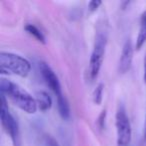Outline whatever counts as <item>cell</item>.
<instances>
[{"label":"cell","mask_w":146,"mask_h":146,"mask_svg":"<svg viewBox=\"0 0 146 146\" xmlns=\"http://www.w3.org/2000/svg\"><path fill=\"white\" fill-rule=\"evenodd\" d=\"M1 94L8 98L14 105L28 114H34L37 111V102L26 90L6 78L0 79Z\"/></svg>","instance_id":"6da1fadb"},{"label":"cell","mask_w":146,"mask_h":146,"mask_svg":"<svg viewBox=\"0 0 146 146\" xmlns=\"http://www.w3.org/2000/svg\"><path fill=\"white\" fill-rule=\"evenodd\" d=\"M38 66L43 80L45 81L46 85L50 88L51 91L54 93V95L56 96L57 107H58L60 116L64 120L69 119V117H70V107H69V103L67 101L66 97L63 95L62 88H61L60 82H59L57 75L47 63L39 62Z\"/></svg>","instance_id":"7a4b0ae2"},{"label":"cell","mask_w":146,"mask_h":146,"mask_svg":"<svg viewBox=\"0 0 146 146\" xmlns=\"http://www.w3.org/2000/svg\"><path fill=\"white\" fill-rule=\"evenodd\" d=\"M31 71V63L26 58L12 52L1 51L0 53V72L6 75L26 77Z\"/></svg>","instance_id":"3957f363"},{"label":"cell","mask_w":146,"mask_h":146,"mask_svg":"<svg viewBox=\"0 0 146 146\" xmlns=\"http://www.w3.org/2000/svg\"><path fill=\"white\" fill-rule=\"evenodd\" d=\"M106 44H107L106 34L103 32H97L87 68L88 77L91 81L95 80L97 78L98 74H99L102 63H103L104 55H105Z\"/></svg>","instance_id":"277c9868"},{"label":"cell","mask_w":146,"mask_h":146,"mask_svg":"<svg viewBox=\"0 0 146 146\" xmlns=\"http://www.w3.org/2000/svg\"><path fill=\"white\" fill-rule=\"evenodd\" d=\"M1 109H0V119L3 129L10 137L13 146H22L21 145V135L19 124L17 119L11 114L9 110L7 99L3 94H1Z\"/></svg>","instance_id":"5b68a950"},{"label":"cell","mask_w":146,"mask_h":146,"mask_svg":"<svg viewBox=\"0 0 146 146\" xmlns=\"http://www.w3.org/2000/svg\"><path fill=\"white\" fill-rule=\"evenodd\" d=\"M115 126L117 134V145L118 146H129L132 137L131 123L127 112L122 103L118 105L115 114Z\"/></svg>","instance_id":"8992f818"},{"label":"cell","mask_w":146,"mask_h":146,"mask_svg":"<svg viewBox=\"0 0 146 146\" xmlns=\"http://www.w3.org/2000/svg\"><path fill=\"white\" fill-rule=\"evenodd\" d=\"M135 47L132 44V41L130 38H128L125 41L123 47H122L121 55H120L119 64H118V70L121 74H125L128 72L131 67L132 60H133V52Z\"/></svg>","instance_id":"52a82bcc"},{"label":"cell","mask_w":146,"mask_h":146,"mask_svg":"<svg viewBox=\"0 0 146 146\" xmlns=\"http://www.w3.org/2000/svg\"><path fill=\"white\" fill-rule=\"evenodd\" d=\"M145 42H146V10L144 12H142L141 16H140L139 31H138V35H137V38H136V43H135L136 50H140Z\"/></svg>","instance_id":"ba28073f"},{"label":"cell","mask_w":146,"mask_h":146,"mask_svg":"<svg viewBox=\"0 0 146 146\" xmlns=\"http://www.w3.org/2000/svg\"><path fill=\"white\" fill-rule=\"evenodd\" d=\"M37 106L41 111H48L52 106V99L49 96V94L45 91H39L36 93Z\"/></svg>","instance_id":"9c48e42d"},{"label":"cell","mask_w":146,"mask_h":146,"mask_svg":"<svg viewBox=\"0 0 146 146\" xmlns=\"http://www.w3.org/2000/svg\"><path fill=\"white\" fill-rule=\"evenodd\" d=\"M24 29H25V31L28 33V34H30L31 36L34 37L37 41L43 43V44H45V43H46V39H45L44 34H43V33L41 32L40 29H39L37 26H35L34 24L27 23V24L24 26Z\"/></svg>","instance_id":"30bf717a"},{"label":"cell","mask_w":146,"mask_h":146,"mask_svg":"<svg viewBox=\"0 0 146 146\" xmlns=\"http://www.w3.org/2000/svg\"><path fill=\"white\" fill-rule=\"evenodd\" d=\"M103 89H104V84L103 83H99L96 88L93 90V93H92V99L93 102L97 105H100L103 99Z\"/></svg>","instance_id":"8fae6325"},{"label":"cell","mask_w":146,"mask_h":146,"mask_svg":"<svg viewBox=\"0 0 146 146\" xmlns=\"http://www.w3.org/2000/svg\"><path fill=\"white\" fill-rule=\"evenodd\" d=\"M101 4H102V2L99 1V0H92V1H90V2L88 3V9H89L90 12H94V11H96L99 8V6Z\"/></svg>","instance_id":"7c38bea8"},{"label":"cell","mask_w":146,"mask_h":146,"mask_svg":"<svg viewBox=\"0 0 146 146\" xmlns=\"http://www.w3.org/2000/svg\"><path fill=\"white\" fill-rule=\"evenodd\" d=\"M105 119H106V111L103 110V111L101 112V114L99 115L98 120H97V125L100 129H103V128L105 127Z\"/></svg>","instance_id":"4fadbf2b"},{"label":"cell","mask_w":146,"mask_h":146,"mask_svg":"<svg viewBox=\"0 0 146 146\" xmlns=\"http://www.w3.org/2000/svg\"><path fill=\"white\" fill-rule=\"evenodd\" d=\"M47 146H60L56 141H54L53 139H49L47 141Z\"/></svg>","instance_id":"5bb4252c"},{"label":"cell","mask_w":146,"mask_h":146,"mask_svg":"<svg viewBox=\"0 0 146 146\" xmlns=\"http://www.w3.org/2000/svg\"><path fill=\"white\" fill-rule=\"evenodd\" d=\"M144 81L146 83V54H145V58H144Z\"/></svg>","instance_id":"9a60e30c"},{"label":"cell","mask_w":146,"mask_h":146,"mask_svg":"<svg viewBox=\"0 0 146 146\" xmlns=\"http://www.w3.org/2000/svg\"><path fill=\"white\" fill-rule=\"evenodd\" d=\"M143 137L146 140V114H145V121H144V128H143Z\"/></svg>","instance_id":"2e32d148"}]
</instances>
